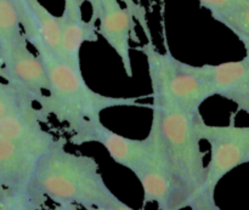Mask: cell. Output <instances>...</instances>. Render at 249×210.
I'll list each match as a JSON object with an SVG mask.
<instances>
[{"label":"cell","mask_w":249,"mask_h":210,"mask_svg":"<svg viewBox=\"0 0 249 210\" xmlns=\"http://www.w3.org/2000/svg\"><path fill=\"white\" fill-rule=\"evenodd\" d=\"M150 131L153 134L165 165L174 177L191 210H220L207 182V167L201 151L199 111L184 112L162 105H151Z\"/></svg>","instance_id":"obj_1"},{"label":"cell","mask_w":249,"mask_h":210,"mask_svg":"<svg viewBox=\"0 0 249 210\" xmlns=\"http://www.w3.org/2000/svg\"><path fill=\"white\" fill-rule=\"evenodd\" d=\"M65 143L60 138L39 159L29 190L36 209L48 198L56 204H75L85 209L123 207L125 203L107 187L99 163L92 157L68 152Z\"/></svg>","instance_id":"obj_2"},{"label":"cell","mask_w":249,"mask_h":210,"mask_svg":"<svg viewBox=\"0 0 249 210\" xmlns=\"http://www.w3.org/2000/svg\"><path fill=\"white\" fill-rule=\"evenodd\" d=\"M45 66L49 78L48 95L38 100L39 109L45 117L53 116L67 123L70 129L85 119H100L102 111L112 107H148L136 97H111L99 94L88 87L82 72L73 70L46 48L36 50Z\"/></svg>","instance_id":"obj_3"},{"label":"cell","mask_w":249,"mask_h":210,"mask_svg":"<svg viewBox=\"0 0 249 210\" xmlns=\"http://www.w3.org/2000/svg\"><path fill=\"white\" fill-rule=\"evenodd\" d=\"M138 50L147 58L152 105L174 107L192 113L199 111L206 100L215 96L211 85L190 72L187 63L177 60L169 49L162 53L153 41H148Z\"/></svg>","instance_id":"obj_4"},{"label":"cell","mask_w":249,"mask_h":210,"mask_svg":"<svg viewBox=\"0 0 249 210\" xmlns=\"http://www.w3.org/2000/svg\"><path fill=\"white\" fill-rule=\"evenodd\" d=\"M202 140L211 145V160L207 165L208 187L215 192L225 175L249 163V126H215L201 123Z\"/></svg>","instance_id":"obj_5"},{"label":"cell","mask_w":249,"mask_h":210,"mask_svg":"<svg viewBox=\"0 0 249 210\" xmlns=\"http://www.w3.org/2000/svg\"><path fill=\"white\" fill-rule=\"evenodd\" d=\"M57 140L50 133L32 141L0 139V185L12 191L29 193L39 159Z\"/></svg>","instance_id":"obj_6"},{"label":"cell","mask_w":249,"mask_h":210,"mask_svg":"<svg viewBox=\"0 0 249 210\" xmlns=\"http://www.w3.org/2000/svg\"><path fill=\"white\" fill-rule=\"evenodd\" d=\"M148 150L138 169L134 172L143 191V206L157 203L160 210H181L187 202L174 177L165 165L153 134L148 133Z\"/></svg>","instance_id":"obj_7"},{"label":"cell","mask_w":249,"mask_h":210,"mask_svg":"<svg viewBox=\"0 0 249 210\" xmlns=\"http://www.w3.org/2000/svg\"><path fill=\"white\" fill-rule=\"evenodd\" d=\"M71 142L80 146L87 142L101 143L112 159L130 172H135L148 150L147 139L134 140L122 136L101 123V119H85L70 129Z\"/></svg>","instance_id":"obj_8"},{"label":"cell","mask_w":249,"mask_h":210,"mask_svg":"<svg viewBox=\"0 0 249 210\" xmlns=\"http://www.w3.org/2000/svg\"><path fill=\"white\" fill-rule=\"evenodd\" d=\"M91 5V19L100 21L99 33L118 53L124 70L129 78L133 77L130 58V38L139 43L135 31V18L128 9H123L118 0H96Z\"/></svg>","instance_id":"obj_9"},{"label":"cell","mask_w":249,"mask_h":210,"mask_svg":"<svg viewBox=\"0 0 249 210\" xmlns=\"http://www.w3.org/2000/svg\"><path fill=\"white\" fill-rule=\"evenodd\" d=\"M27 43L23 38L2 58V78L33 102H38L45 95L44 90H49V78L44 63L28 50Z\"/></svg>","instance_id":"obj_10"},{"label":"cell","mask_w":249,"mask_h":210,"mask_svg":"<svg viewBox=\"0 0 249 210\" xmlns=\"http://www.w3.org/2000/svg\"><path fill=\"white\" fill-rule=\"evenodd\" d=\"M61 26V60L75 70L80 68V48L85 41H97L99 29L96 22L84 21L82 9H65L60 16Z\"/></svg>","instance_id":"obj_11"},{"label":"cell","mask_w":249,"mask_h":210,"mask_svg":"<svg viewBox=\"0 0 249 210\" xmlns=\"http://www.w3.org/2000/svg\"><path fill=\"white\" fill-rule=\"evenodd\" d=\"M187 68L196 77L208 83L215 96L226 99L231 94L249 90V56L235 62L201 67L187 65Z\"/></svg>","instance_id":"obj_12"},{"label":"cell","mask_w":249,"mask_h":210,"mask_svg":"<svg viewBox=\"0 0 249 210\" xmlns=\"http://www.w3.org/2000/svg\"><path fill=\"white\" fill-rule=\"evenodd\" d=\"M39 108L33 106L15 112L0 119V139L10 141H32L43 138L48 131L43 130L41 123L48 122Z\"/></svg>","instance_id":"obj_13"},{"label":"cell","mask_w":249,"mask_h":210,"mask_svg":"<svg viewBox=\"0 0 249 210\" xmlns=\"http://www.w3.org/2000/svg\"><path fill=\"white\" fill-rule=\"evenodd\" d=\"M36 17L41 40L49 51L61 58L60 17L53 16L38 0H27Z\"/></svg>","instance_id":"obj_14"},{"label":"cell","mask_w":249,"mask_h":210,"mask_svg":"<svg viewBox=\"0 0 249 210\" xmlns=\"http://www.w3.org/2000/svg\"><path fill=\"white\" fill-rule=\"evenodd\" d=\"M24 36L12 0H0V53L4 58Z\"/></svg>","instance_id":"obj_15"},{"label":"cell","mask_w":249,"mask_h":210,"mask_svg":"<svg viewBox=\"0 0 249 210\" xmlns=\"http://www.w3.org/2000/svg\"><path fill=\"white\" fill-rule=\"evenodd\" d=\"M33 106V100L11 84L0 82V119Z\"/></svg>","instance_id":"obj_16"},{"label":"cell","mask_w":249,"mask_h":210,"mask_svg":"<svg viewBox=\"0 0 249 210\" xmlns=\"http://www.w3.org/2000/svg\"><path fill=\"white\" fill-rule=\"evenodd\" d=\"M198 1L201 6L209 10L212 17L220 23H223L229 16L249 4V0H198Z\"/></svg>","instance_id":"obj_17"},{"label":"cell","mask_w":249,"mask_h":210,"mask_svg":"<svg viewBox=\"0 0 249 210\" xmlns=\"http://www.w3.org/2000/svg\"><path fill=\"white\" fill-rule=\"evenodd\" d=\"M223 24L240 39L247 52L246 56H249V4L229 16Z\"/></svg>","instance_id":"obj_18"},{"label":"cell","mask_w":249,"mask_h":210,"mask_svg":"<svg viewBox=\"0 0 249 210\" xmlns=\"http://www.w3.org/2000/svg\"><path fill=\"white\" fill-rule=\"evenodd\" d=\"M0 210H38L29 193L12 191L0 185Z\"/></svg>","instance_id":"obj_19"},{"label":"cell","mask_w":249,"mask_h":210,"mask_svg":"<svg viewBox=\"0 0 249 210\" xmlns=\"http://www.w3.org/2000/svg\"><path fill=\"white\" fill-rule=\"evenodd\" d=\"M122 1L125 4L126 9L130 11V14L133 15L134 18H135L136 21L140 23L141 28L143 29L146 36H147V40L152 41V35H151L150 27H148V22H147V17H146L145 7H143L141 4H139L138 1H135V0H122Z\"/></svg>","instance_id":"obj_20"},{"label":"cell","mask_w":249,"mask_h":210,"mask_svg":"<svg viewBox=\"0 0 249 210\" xmlns=\"http://www.w3.org/2000/svg\"><path fill=\"white\" fill-rule=\"evenodd\" d=\"M226 99L235 102V104L237 105L238 109H241V111H245V112L249 111V90H245V91L231 94L229 95Z\"/></svg>","instance_id":"obj_21"},{"label":"cell","mask_w":249,"mask_h":210,"mask_svg":"<svg viewBox=\"0 0 249 210\" xmlns=\"http://www.w3.org/2000/svg\"><path fill=\"white\" fill-rule=\"evenodd\" d=\"M85 0H65V9H82Z\"/></svg>","instance_id":"obj_22"},{"label":"cell","mask_w":249,"mask_h":210,"mask_svg":"<svg viewBox=\"0 0 249 210\" xmlns=\"http://www.w3.org/2000/svg\"><path fill=\"white\" fill-rule=\"evenodd\" d=\"M51 210H79L75 204H56Z\"/></svg>","instance_id":"obj_23"},{"label":"cell","mask_w":249,"mask_h":210,"mask_svg":"<svg viewBox=\"0 0 249 210\" xmlns=\"http://www.w3.org/2000/svg\"><path fill=\"white\" fill-rule=\"evenodd\" d=\"M87 210H145V209H133L130 207H128L126 204H124L123 207H119V208H111V209H102V208H87Z\"/></svg>","instance_id":"obj_24"},{"label":"cell","mask_w":249,"mask_h":210,"mask_svg":"<svg viewBox=\"0 0 249 210\" xmlns=\"http://www.w3.org/2000/svg\"><path fill=\"white\" fill-rule=\"evenodd\" d=\"M2 70H4V62H2L1 53H0V77L2 78Z\"/></svg>","instance_id":"obj_25"},{"label":"cell","mask_w":249,"mask_h":210,"mask_svg":"<svg viewBox=\"0 0 249 210\" xmlns=\"http://www.w3.org/2000/svg\"><path fill=\"white\" fill-rule=\"evenodd\" d=\"M88 1H89V2H90V4H92V2H94V1H95V0H88Z\"/></svg>","instance_id":"obj_26"},{"label":"cell","mask_w":249,"mask_h":210,"mask_svg":"<svg viewBox=\"0 0 249 210\" xmlns=\"http://www.w3.org/2000/svg\"><path fill=\"white\" fill-rule=\"evenodd\" d=\"M247 113H248V114H249V111H247Z\"/></svg>","instance_id":"obj_27"}]
</instances>
